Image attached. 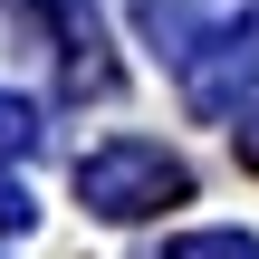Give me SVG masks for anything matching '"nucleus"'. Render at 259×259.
<instances>
[{"label": "nucleus", "mask_w": 259, "mask_h": 259, "mask_svg": "<svg viewBox=\"0 0 259 259\" xmlns=\"http://www.w3.org/2000/svg\"><path fill=\"white\" fill-rule=\"evenodd\" d=\"M183 192H192V173H183L163 144H144V135L96 144V154L77 163V202L106 211V221H144V211H163V202H183Z\"/></svg>", "instance_id": "f257e3e1"}, {"label": "nucleus", "mask_w": 259, "mask_h": 259, "mask_svg": "<svg viewBox=\"0 0 259 259\" xmlns=\"http://www.w3.org/2000/svg\"><path fill=\"white\" fill-rule=\"evenodd\" d=\"M163 259H259V250H250V231H192V240H173Z\"/></svg>", "instance_id": "f03ea898"}, {"label": "nucleus", "mask_w": 259, "mask_h": 259, "mask_svg": "<svg viewBox=\"0 0 259 259\" xmlns=\"http://www.w3.org/2000/svg\"><path fill=\"white\" fill-rule=\"evenodd\" d=\"M29 144H38V115L19 96H0V154H29Z\"/></svg>", "instance_id": "7ed1b4c3"}, {"label": "nucleus", "mask_w": 259, "mask_h": 259, "mask_svg": "<svg viewBox=\"0 0 259 259\" xmlns=\"http://www.w3.org/2000/svg\"><path fill=\"white\" fill-rule=\"evenodd\" d=\"M29 221H38V202H29V192L0 173V231H29Z\"/></svg>", "instance_id": "20e7f679"}, {"label": "nucleus", "mask_w": 259, "mask_h": 259, "mask_svg": "<svg viewBox=\"0 0 259 259\" xmlns=\"http://www.w3.org/2000/svg\"><path fill=\"white\" fill-rule=\"evenodd\" d=\"M240 163L259 173V115H240Z\"/></svg>", "instance_id": "39448f33"}]
</instances>
